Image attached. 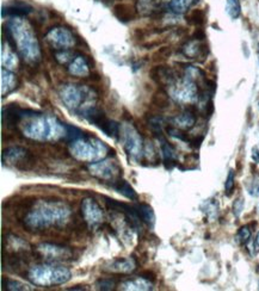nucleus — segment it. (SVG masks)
I'll return each mask as SVG.
<instances>
[{
  "label": "nucleus",
  "mask_w": 259,
  "mask_h": 291,
  "mask_svg": "<svg viewBox=\"0 0 259 291\" xmlns=\"http://www.w3.org/2000/svg\"><path fill=\"white\" fill-rule=\"evenodd\" d=\"M254 247H255V252L257 253L259 251V232H258V234H257V236H256V239H255Z\"/></svg>",
  "instance_id": "f704fd0d"
},
{
  "label": "nucleus",
  "mask_w": 259,
  "mask_h": 291,
  "mask_svg": "<svg viewBox=\"0 0 259 291\" xmlns=\"http://www.w3.org/2000/svg\"><path fill=\"white\" fill-rule=\"evenodd\" d=\"M114 189L116 191H119L121 195H123L126 197V198L130 199V201H136L138 198L137 193L135 192V190L132 189V187L129 185L126 180H121L119 179L117 181H115V184L113 185Z\"/></svg>",
  "instance_id": "aec40b11"
},
{
  "label": "nucleus",
  "mask_w": 259,
  "mask_h": 291,
  "mask_svg": "<svg viewBox=\"0 0 259 291\" xmlns=\"http://www.w3.org/2000/svg\"><path fill=\"white\" fill-rule=\"evenodd\" d=\"M81 96H83L81 91L79 89H77V87H74V85H68V87H65L61 93L62 101L65 102V104L67 105L68 108L73 109L77 108L78 104L80 103Z\"/></svg>",
  "instance_id": "9b49d317"
},
{
  "label": "nucleus",
  "mask_w": 259,
  "mask_h": 291,
  "mask_svg": "<svg viewBox=\"0 0 259 291\" xmlns=\"http://www.w3.org/2000/svg\"><path fill=\"white\" fill-rule=\"evenodd\" d=\"M28 278L36 286H59L71 278V272L62 266H35L29 271Z\"/></svg>",
  "instance_id": "f257e3e1"
},
{
  "label": "nucleus",
  "mask_w": 259,
  "mask_h": 291,
  "mask_svg": "<svg viewBox=\"0 0 259 291\" xmlns=\"http://www.w3.org/2000/svg\"><path fill=\"white\" fill-rule=\"evenodd\" d=\"M6 288H7V290H26L28 289V288H25V286L20 283V282L11 281V280L7 281V286H6Z\"/></svg>",
  "instance_id": "7c9ffc66"
},
{
  "label": "nucleus",
  "mask_w": 259,
  "mask_h": 291,
  "mask_svg": "<svg viewBox=\"0 0 259 291\" xmlns=\"http://www.w3.org/2000/svg\"><path fill=\"white\" fill-rule=\"evenodd\" d=\"M250 238H251V229H250L249 226H244L239 229L237 234V240L240 242V244H248Z\"/></svg>",
  "instance_id": "cd10ccee"
},
{
  "label": "nucleus",
  "mask_w": 259,
  "mask_h": 291,
  "mask_svg": "<svg viewBox=\"0 0 259 291\" xmlns=\"http://www.w3.org/2000/svg\"><path fill=\"white\" fill-rule=\"evenodd\" d=\"M250 193L252 196H259V185L255 183L254 186L250 187Z\"/></svg>",
  "instance_id": "72a5a7b5"
},
{
  "label": "nucleus",
  "mask_w": 259,
  "mask_h": 291,
  "mask_svg": "<svg viewBox=\"0 0 259 291\" xmlns=\"http://www.w3.org/2000/svg\"><path fill=\"white\" fill-rule=\"evenodd\" d=\"M98 1H101V2H104V4H110L111 1H113V0H98Z\"/></svg>",
  "instance_id": "e433bc0d"
},
{
  "label": "nucleus",
  "mask_w": 259,
  "mask_h": 291,
  "mask_svg": "<svg viewBox=\"0 0 259 291\" xmlns=\"http://www.w3.org/2000/svg\"><path fill=\"white\" fill-rule=\"evenodd\" d=\"M62 126H64V130H65V140L66 141H71V142H74L77 140H80L81 138H84V133L81 132L80 129L75 128L73 126H68L67 123H62Z\"/></svg>",
  "instance_id": "b1692460"
},
{
  "label": "nucleus",
  "mask_w": 259,
  "mask_h": 291,
  "mask_svg": "<svg viewBox=\"0 0 259 291\" xmlns=\"http://www.w3.org/2000/svg\"><path fill=\"white\" fill-rule=\"evenodd\" d=\"M31 12V7L29 5L23 4V2H13V4L2 7L1 14L2 16H11V17H22L26 16Z\"/></svg>",
  "instance_id": "ddd939ff"
},
{
  "label": "nucleus",
  "mask_w": 259,
  "mask_h": 291,
  "mask_svg": "<svg viewBox=\"0 0 259 291\" xmlns=\"http://www.w3.org/2000/svg\"><path fill=\"white\" fill-rule=\"evenodd\" d=\"M258 105H259V104H258Z\"/></svg>",
  "instance_id": "58836bf2"
},
{
  "label": "nucleus",
  "mask_w": 259,
  "mask_h": 291,
  "mask_svg": "<svg viewBox=\"0 0 259 291\" xmlns=\"http://www.w3.org/2000/svg\"><path fill=\"white\" fill-rule=\"evenodd\" d=\"M252 159L256 163L259 162V149L257 147L252 148Z\"/></svg>",
  "instance_id": "473e14b6"
},
{
  "label": "nucleus",
  "mask_w": 259,
  "mask_h": 291,
  "mask_svg": "<svg viewBox=\"0 0 259 291\" xmlns=\"http://www.w3.org/2000/svg\"><path fill=\"white\" fill-rule=\"evenodd\" d=\"M226 12L232 20H236L242 13V5L239 0H226Z\"/></svg>",
  "instance_id": "5701e85b"
},
{
  "label": "nucleus",
  "mask_w": 259,
  "mask_h": 291,
  "mask_svg": "<svg viewBox=\"0 0 259 291\" xmlns=\"http://www.w3.org/2000/svg\"><path fill=\"white\" fill-rule=\"evenodd\" d=\"M69 290H87V288H84V287H81V286H78V287H73V288H71Z\"/></svg>",
  "instance_id": "c9c22d12"
},
{
  "label": "nucleus",
  "mask_w": 259,
  "mask_h": 291,
  "mask_svg": "<svg viewBox=\"0 0 259 291\" xmlns=\"http://www.w3.org/2000/svg\"><path fill=\"white\" fill-rule=\"evenodd\" d=\"M159 141H160V147H161V153L164 156V163L167 166V163H170L171 167L176 163L177 161V153L174 150V148L171 146L168 142L162 138L161 135L158 136Z\"/></svg>",
  "instance_id": "4468645a"
},
{
  "label": "nucleus",
  "mask_w": 259,
  "mask_h": 291,
  "mask_svg": "<svg viewBox=\"0 0 259 291\" xmlns=\"http://www.w3.org/2000/svg\"><path fill=\"white\" fill-rule=\"evenodd\" d=\"M126 150L128 154H130L132 157H138L142 154V142L141 139L137 136V133L134 129H131L129 133H126V144H125Z\"/></svg>",
  "instance_id": "6e6552de"
},
{
  "label": "nucleus",
  "mask_w": 259,
  "mask_h": 291,
  "mask_svg": "<svg viewBox=\"0 0 259 291\" xmlns=\"http://www.w3.org/2000/svg\"><path fill=\"white\" fill-rule=\"evenodd\" d=\"M90 171H91V174L99 178V179L111 181L119 179L120 173H121V169H120L119 166L115 162L111 161H101L97 163H92L90 166Z\"/></svg>",
  "instance_id": "39448f33"
},
{
  "label": "nucleus",
  "mask_w": 259,
  "mask_h": 291,
  "mask_svg": "<svg viewBox=\"0 0 259 291\" xmlns=\"http://www.w3.org/2000/svg\"><path fill=\"white\" fill-rule=\"evenodd\" d=\"M81 214H83L86 222L92 224V226L101 223L103 220V211L97 204V202L92 198L84 199L83 204H81Z\"/></svg>",
  "instance_id": "423d86ee"
},
{
  "label": "nucleus",
  "mask_w": 259,
  "mask_h": 291,
  "mask_svg": "<svg viewBox=\"0 0 259 291\" xmlns=\"http://www.w3.org/2000/svg\"><path fill=\"white\" fill-rule=\"evenodd\" d=\"M194 2L195 0H171L170 4H168V7H170V10L174 12V13L180 14L188 11L189 7H190Z\"/></svg>",
  "instance_id": "4be33fe9"
},
{
  "label": "nucleus",
  "mask_w": 259,
  "mask_h": 291,
  "mask_svg": "<svg viewBox=\"0 0 259 291\" xmlns=\"http://www.w3.org/2000/svg\"><path fill=\"white\" fill-rule=\"evenodd\" d=\"M258 47H259V45H258Z\"/></svg>",
  "instance_id": "4c0bfd02"
},
{
  "label": "nucleus",
  "mask_w": 259,
  "mask_h": 291,
  "mask_svg": "<svg viewBox=\"0 0 259 291\" xmlns=\"http://www.w3.org/2000/svg\"><path fill=\"white\" fill-rule=\"evenodd\" d=\"M1 85L2 87L5 86V85H7V87H6V93H8L10 91H12L14 89V85H16V80H14V75L11 74L10 72L5 71V69H2L1 71Z\"/></svg>",
  "instance_id": "393cba45"
},
{
  "label": "nucleus",
  "mask_w": 259,
  "mask_h": 291,
  "mask_svg": "<svg viewBox=\"0 0 259 291\" xmlns=\"http://www.w3.org/2000/svg\"><path fill=\"white\" fill-rule=\"evenodd\" d=\"M123 290H152V282L138 276L137 280L128 281L122 284Z\"/></svg>",
  "instance_id": "6ab92c4d"
},
{
  "label": "nucleus",
  "mask_w": 259,
  "mask_h": 291,
  "mask_svg": "<svg viewBox=\"0 0 259 291\" xmlns=\"http://www.w3.org/2000/svg\"><path fill=\"white\" fill-rule=\"evenodd\" d=\"M136 269V264L132 259H116L109 265L105 266L104 271L111 272V274H130Z\"/></svg>",
  "instance_id": "1a4fd4ad"
},
{
  "label": "nucleus",
  "mask_w": 259,
  "mask_h": 291,
  "mask_svg": "<svg viewBox=\"0 0 259 291\" xmlns=\"http://www.w3.org/2000/svg\"><path fill=\"white\" fill-rule=\"evenodd\" d=\"M152 78L156 80V83L161 85H172L177 81L176 74L171 68L165 67V66H160V67H156L152 71Z\"/></svg>",
  "instance_id": "9d476101"
},
{
  "label": "nucleus",
  "mask_w": 259,
  "mask_h": 291,
  "mask_svg": "<svg viewBox=\"0 0 259 291\" xmlns=\"http://www.w3.org/2000/svg\"><path fill=\"white\" fill-rule=\"evenodd\" d=\"M140 277L144 278V280H148L150 282H154L155 281V276L154 274H152V272L149 271H143L140 274Z\"/></svg>",
  "instance_id": "2f4dec72"
},
{
  "label": "nucleus",
  "mask_w": 259,
  "mask_h": 291,
  "mask_svg": "<svg viewBox=\"0 0 259 291\" xmlns=\"http://www.w3.org/2000/svg\"><path fill=\"white\" fill-rule=\"evenodd\" d=\"M171 122H172L178 129L188 130L191 129L192 127L195 126L196 117L194 116V114H191V112H184V114L177 115L176 117H173L172 120H171Z\"/></svg>",
  "instance_id": "2eb2a0df"
},
{
  "label": "nucleus",
  "mask_w": 259,
  "mask_h": 291,
  "mask_svg": "<svg viewBox=\"0 0 259 291\" xmlns=\"http://www.w3.org/2000/svg\"><path fill=\"white\" fill-rule=\"evenodd\" d=\"M114 12H115V16L122 22H129V20L134 19L135 17V10L129 5H116L115 8H114Z\"/></svg>",
  "instance_id": "412c9836"
},
{
  "label": "nucleus",
  "mask_w": 259,
  "mask_h": 291,
  "mask_svg": "<svg viewBox=\"0 0 259 291\" xmlns=\"http://www.w3.org/2000/svg\"><path fill=\"white\" fill-rule=\"evenodd\" d=\"M67 32L68 31H65V30H55V31L53 30L48 35V39H49V42L53 45H56L58 49H67L66 47H69V45H72V43H73V42L68 41V39H62V36H65Z\"/></svg>",
  "instance_id": "f3484780"
},
{
  "label": "nucleus",
  "mask_w": 259,
  "mask_h": 291,
  "mask_svg": "<svg viewBox=\"0 0 259 291\" xmlns=\"http://www.w3.org/2000/svg\"><path fill=\"white\" fill-rule=\"evenodd\" d=\"M5 159L7 162L16 165L19 169H29L34 163V156L20 147H11L5 149L2 160Z\"/></svg>",
  "instance_id": "20e7f679"
},
{
  "label": "nucleus",
  "mask_w": 259,
  "mask_h": 291,
  "mask_svg": "<svg viewBox=\"0 0 259 291\" xmlns=\"http://www.w3.org/2000/svg\"><path fill=\"white\" fill-rule=\"evenodd\" d=\"M171 95L178 103H192L198 99V90L195 81L185 78L184 80L174 83Z\"/></svg>",
  "instance_id": "7ed1b4c3"
},
{
  "label": "nucleus",
  "mask_w": 259,
  "mask_h": 291,
  "mask_svg": "<svg viewBox=\"0 0 259 291\" xmlns=\"http://www.w3.org/2000/svg\"><path fill=\"white\" fill-rule=\"evenodd\" d=\"M135 210H136L138 217L141 218V221L143 223H146L149 227L154 226L155 215L153 209L148 204H142V203L141 204H136L135 205Z\"/></svg>",
  "instance_id": "dca6fc26"
},
{
  "label": "nucleus",
  "mask_w": 259,
  "mask_h": 291,
  "mask_svg": "<svg viewBox=\"0 0 259 291\" xmlns=\"http://www.w3.org/2000/svg\"><path fill=\"white\" fill-rule=\"evenodd\" d=\"M204 48L206 47L202 45L198 39L194 38L191 39V41H189L186 44L183 45L182 53L184 54L186 57H189V59H197L198 56L206 55Z\"/></svg>",
  "instance_id": "f8f14e48"
},
{
  "label": "nucleus",
  "mask_w": 259,
  "mask_h": 291,
  "mask_svg": "<svg viewBox=\"0 0 259 291\" xmlns=\"http://www.w3.org/2000/svg\"><path fill=\"white\" fill-rule=\"evenodd\" d=\"M72 151H73V155L79 160H93L99 159L101 156L105 155V151H107V146L103 142L97 141V144H93L90 141H80L77 140L72 142Z\"/></svg>",
  "instance_id": "f03ea898"
},
{
  "label": "nucleus",
  "mask_w": 259,
  "mask_h": 291,
  "mask_svg": "<svg viewBox=\"0 0 259 291\" xmlns=\"http://www.w3.org/2000/svg\"><path fill=\"white\" fill-rule=\"evenodd\" d=\"M234 186H236V172H234L233 169H230V172H228V175H227V179H226V183H225L226 195L231 196L234 190Z\"/></svg>",
  "instance_id": "a878e982"
},
{
  "label": "nucleus",
  "mask_w": 259,
  "mask_h": 291,
  "mask_svg": "<svg viewBox=\"0 0 259 291\" xmlns=\"http://www.w3.org/2000/svg\"><path fill=\"white\" fill-rule=\"evenodd\" d=\"M37 252L41 254L44 259L48 260H62L71 257V252L65 247L56 246V245L42 244L37 247Z\"/></svg>",
  "instance_id": "0eeeda50"
},
{
  "label": "nucleus",
  "mask_w": 259,
  "mask_h": 291,
  "mask_svg": "<svg viewBox=\"0 0 259 291\" xmlns=\"http://www.w3.org/2000/svg\"><path fill=\"white\" fill-rule=\"evenodd\" d=\"M96 287L99 290H114L116 287V282L111 278H101L96 283Z\"/></svg>",
  "instance_id": "bb28decb"
},
{
  "label": "nucleus",
  "mask_w": 259,
  "mask_h": 291,
  "mask_svg": "<svg viewBox=\"0 0 259 291\" xmlns=\"http://www.w3.org/2000/svg\"><path fill=\"white\" fill-rule=\"evenodd\" d=\"M244 210V199L240 197V198H237L236 202L233 203V214L236 217H239L242 215Z\"/></svg>",
  "instance_id": "c756f323"
},
{
  "label": "nucleus",
  "mask_w": 259,
  "mask_h": 291,
  "mask_svg": "<svg viewBox=\"0 0 259 291\" xmlns=\"http://www.w3.org/2000/svg\"><path fill=\"white\" fill-rule=\"evenodd\" d=\"M166 130H167L168 135L172 136V138L178 139V140L183 141V142H190V140L188 139V136H186L183 132H180L178 128H172V127H168Z\"/></svg>",
  "instance_id": "c85d7f7f"
},
{
  "label": "nucleus",
  "mask_w": 259,
  "mask_h": 291,
  "mask_svg": "<svg viewBox=\"0 0 259 291\" xmlns=\"http://www.w3.org/2000/svg\"><path fill=\"white\" fill-rule=\"evenodd\" d=\"M68 71L71 74L77 75V77H83V75H86L89 73V66H87L83 56H78L71 62Z\"/></svg>",
  "instance_id": "a211bd4d"
}]
</instances>
